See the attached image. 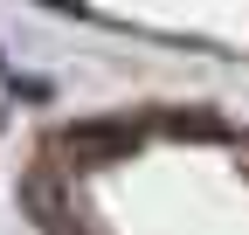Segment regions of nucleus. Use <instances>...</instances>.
Returning <instances> with one entry per match:
<instances>
[{"mask_svg": "<svg viewBox=\"0 0 249 235\" xmlns=\"http://www.w3.org/2000/svg\"><path fill=\"white\" fill-rule=\"evenodd\" d=\"M139 132L132 125H70L62 132V152L70 159H111V152H132Z\"/></svg>", "mask_w": 249, "mask_h": 235, "instance_id": "nucleus-1", "label": "nucleus"}]
</instances>
